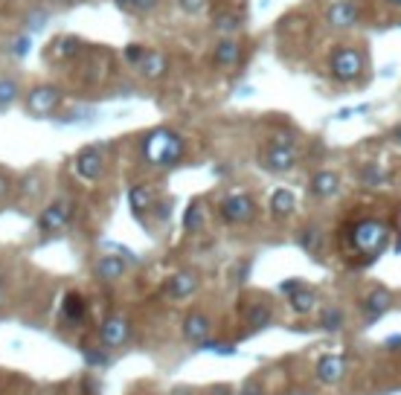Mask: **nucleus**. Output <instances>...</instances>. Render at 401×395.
Returning a JSON list of instances; mask_svg holds the SVG:
<instances>
[{
  "label": "nucleus",
  "mask_w": 401,
  "mask_h": 395,
  "mask_svg": "<svg viewBox=\"0 0 401 395\" xmlns=\"http://www.w3.org/2000/svg\"><path fill=\"white\" fill-rule=\"evenodd\" d=\"M387 236H390L387 224H381V221H375V218L355 221V224L349 227V241L355 247V253L367 256V259H375V253H381V247L387 244Z\"/></svg>",
  "instance_id": "1"
},
{
  "label": "nucleus",
  "mask_w": 401,
  "mask_h": 395,
  "mask_svg": "<svg viewBox=\"0 0 401 395\" xmlns=\"http://www.w3.org/2000/svg\"><path fill=\"white\" fill-rule=\"evenodd\" d=\"M184 152H186V143L175 131H166V128L149 134V140H145V157L154 166H178Z\"/></svg>",
  "instance_id": "2"
},
{
  "label": "nucleus",
  "mask_w": 401,
  "mask_h": 395,
  "mask_svg": "<svg viewBox=\"0 0 401 395\" xmlns=\"http://www.w3.org/2000/svg\"><path fill=\"white\" fill-rule=\"evenodd\" d=\"M329 70L337 82H358L363 76V53L358 47H335Z\"/></svg>",
  "instance_id": "3"
},
{
  "label": "nucleus",
  "mask_w": 401,
  "mask_h": 395,
  "mask_svg": "<svg viewBox=\"0 0 401 395\" xmlns=\"http://www.w3.org/2000/svg\"><path fill=\"white\" fill-rule=\"evenodd\" d=\"M58 105H62V91H58L56 84H35V88L23 96V108L38 119L53 117Z\"/></svg>",
  "instance_id": "4"
},
{
  "label": "nucleus",
  "mask_w": 401,
  "mask_h": 395,
  "mask_svg": "<svg viewBox=\"0 0 401 395\" xmlns=\"http://www.w3.org/2000/svg\"><path fill=\"white\" fill-rule=\"evenodd\" d=\"M73 169L84 183H99L105 178V157H102V148L99 145H88L82 148L73 160Z\"/></svg>",
  "instance_id": "5"
},
{
  "label": "nucleus",
  "mask_w": 401,
  "mask_h": 395,
  "mask_svg": "<svg viewBox=\"0 0 401 395\" xmlns=\"http://www.w3.org/2000/svg\"><path fill=\"white\" fill-rule=\"evenodd\" d=\"M70 213H73V204L67 201V198H56L53 204H47L44 206V213L38 215V230L44 232H62L67 224H70Z\"/></svg>",
  "instance_id": "6"
},
{
  "label": "nucleus",
  "mask_w": 401,
  "mask_h": 395,
  "mask_svg": "<svg viewBox=\"0 0 401 395\" xmlns=\"http://www.w3.org/2000/svg\"><path fill=\"white\" fill-rule=\"evenodd\" d=\"M253 215H256V204H253V198L245 192L227 195L221 201V218L227 224H247Z\"/></svg>",
  "instance_id": "7"
},
{
  "label": "nucleus",
  "mask_w": 401,
  "mask_h": 395,
  "mask_svg": "<svg viewBox=\"0 0 401 395\" xmlns=\"http://www.w3.org/2000/svg\"><path fill=\"white\" fill-rule=\"evenodd\" d=\"M358 18H361V6L355 0H332L329 9H326V21H329V27H335V29L355 27Z\"/></svg>",
  "instance_id": "8"
},
{
  "label": "nucleus",
  "mask_w": 401,
  "mask_h": 395,
  "mask_svg": "<svg viewBox=\"0 0 401 395\" xmlns=\"http://www.w3.org/2000/svg\"><path fill=\"white\" fill-rule=\"evenodd\" d=\"M99 337L108 349H119V346L131 337V323L125 317H108L99 326Z\"/></svg>",
  "instance_id": "9"
},
{
  "label": "nucleus",
  "mask_w": 401,
  "mask_h": 395,
  "mask_svg": "<svg viewBox=\"0 0 401 395\" xmlns=\"http://www.w3.org/2000/svg\"><path fill=\"white\" fill-rule=\"evenodd\" d=\"M125 259L123 256H117V253H108V256H99L93 262V276L99 279V282H117V279H123L125 276Z\"/></svg>",
  "instance_id": "10"
},
{
  "label": "nucleus",
  "mask_w": 401,
  "mask_h": 395,
  "mask_svg": "<svg viewBox=\"0 0 401 395\" xmlns=\"http://www.w3.org/2000/svg\"><path fill=\"white\" fill-rule=\"evenodd\" d=\"M166 70H169V58H166V53H160V49H145V56L140 58V64H137V73L145 82L163 79Z\"/></svg>",
  "instance_id": "11"
},
{
  "label": "nucleus",
  "mask_w": 401,
  "mask_h": 395,
  "mask_svg": "<svg viewBox=\"0 0 401 395\" xmlns=\"http://www.w3.org/2000/svg\"><path fill=\"white\" fill-rule=\"evenodd\" d=\"M212 64L218 70H233L241 64V44L233 41V38H224L218 41L215 49H212Z\"/></svg>",
  "instance_id": "12"
},
{
  "label": "nucleus",
  "mask_w": 401,
  "mask_h": 395,
  "mask_svg": "<svg viewBox=\"0 0 401 395\" xmlns=\"http://www.w3.org/2000/svg\"><path fill=\"white\" fill-rule=\"evenodd\" d=\"M265 166L271 169V171H291L297 166V154H294V148H279V145H271V148H265Z\"/></svg>",
  "instance_id": "13"
},
{
  "label": "nucleus",
  "mask_w": 401,
  "mask_h": 395,
  "mask_svg": "<svg viewBox=\"0 0 401 395\" xmlns=\"http://www.w3.org/2000/svg\"><path fill=\"white\" fill-rule=\"evenodd\" d=\"M88 53V47H84L79 38H67V35H62V38H56L50 44V49H47V56L50 58H58V61H73Z\"/></svg>",
  "instance_id": "14"
},
{
  "label": "nucleus",
  "mask_w": 401,
  "mask_h": 395,
  "mask_svg": "<svg viewBox=\"0 0 401 395\" xmlns=\"http://www.w3.org/2000/svg\"><path fill=\"white\" fill-rule=\"evenodd\" d=\"M210 331H212L210 317L201 314V311H192V314L184 320V337H186L189 343H204L206 337H210Z\"/></svg>",
  "instance_id": "15"
},
{
  "label": "nucleus",
  "mask_w": 401,
  "mask_h": 395,
  "mask_svg": "<svg viewBox=\"0 0 401 395\" xmlns=\"http://www.w3.org/2000/svg\"><path fill=\"white\" fill-rule=\"evenodd\" d=\"M198 288V276L195 274H175L172 279H166V296H172V300H186V296H192Z\"/></svg>",
  "instance_id": "16"
},
{
  "label": "nucleus",
  "mask_w": 401,
  "mask_h": 395,
  "mask_svg": "<svg viewBox=\"0 0 401 395\" xmlns=\"http://www.w3.org/2000/svg\"><path fill=\"white\" fill-rule=\"evenodd\" d=\"M343 375H346L343 357H323V361L317 363V378L323 381V384H337Z\"/></svg>",
  "instance_id": "17"
},
{
  "label": "nucleus",
  "mask_w": 401,
  "mask_h": 395,
  "mask_svg": "<svg viewBox=\"0 0 401 395\" xmlns=\"http://www.w3.org/2000/svg\"><path fill=\"white\" fill-rule=\"evenodd\" d=\"M340 187V178L335 175V171H317V175L311 178V192L317 198H332Z\"/></svg>",
  "instance_id": "18"
},
{
  "label": "nucleus",
  "mask_w": 401,
  "mask_h": 395,
  "mask_svg": "<svg viewBox=\"0 0 401 395\" xmlns=\"http://www.w3.org/2000/svg\"><path fill=\"white\" fill-rule=\"evenodd\" d=\"M271 209H274V215H291L297 209V198H294V192H288V189H276L274 195H271Z\"/></svg>",
  "instance_id": "19"
},
{
  "label": "nucleus",
  "mask_w": 401,
  "mask_h": 395,
  "mask_svg": "<svg viewBox=\"0 0 401 395\" xmlns=\"http://www.w3.org/2000/svg\"><path fill=\"white\" fill-rule=\"evenodd\" d=\"M84 314H88V302H84L82 294H67L64 296V317L70 320V323H79V320H84Z\"/></svg>",
  "instance_id": "20"
},
{
  "label": "nucleus",
  "mask_w": 401,
  "mask_h": 395,
  "mask_svg": "<svg viewBox=\"0 0 401 395\" xmlns=\"http://www.w3.org/2000/svg\"><path fill=\"white\" fill-rule=\"evenodd\" d=\"M21 84L18 79H12V76H0V108H9V105H15L18 99H21Z\"/></svg>",
  "instance_id": "21"
},
{
  "label": "nucleus",
  "mask_w": 401,
  "mask_h": 395,
  "mask_svg": "<svg viewBox=\"0 0 401 395\" xmlns=\"http://www.w3.org/2000/svg\"><path fill=\"white\" fill-rule=\"evenodd\" d=\"M128 201H131V209L134 213H149V209L154 206V195H151V189L149 187H134L131 189V195H128Z\"/></svg>",
  "instance_id": "22"
},
{
  "label": "nucleus",
  "mask_w": 401,
  "mask_h": 395,
  "mask_svg": "<svg viewBox=\"0 0 401 395\" xmlns=\"http://www.w3.org/2000/svg\"><path fill=\"white\" fill-rule=\"evenodd\" d=\"M314 302H317V294H314L311 288H306V285H300L294 294H291V308H294V311L308 314L314 308Z\"/></svg>",
  "instance_id": "23"
},
{
  "label": "nucleus",
  "mask_w": 401,
  "mask_h": 395,
  "mask_svg": "<svg viewBox=\"0 0 401 395\" xmlns=\"http://www.w3.org/2000/svg\"><path fill=\"white\" fill-rule=\"evenodd\" d=\"M390 302H393V296L387 294V291H375V294L367 296V314L375 320L378 314H384L387 308H390Z\"/></svg>",
  "instance_id": "24"
},
{
  "label": "nucleus",
  "mask_w": 401,
  "mask_h": 395,
  "mask_svg": "<svg viewBox=\"0 0 401 395\" xmlns=\"http://www.w3.org/2000/svg\"><path fill=\"white\" fill-rule=\"evenodd\" d=\"M271 323V308H267L265 302H256L247 311V326H253V328H262V326H267Z\"/></svg>",
  "instance_id": "25"
},
{
  "label": "nucleus",
  "mask_w": 401,
  "mask_h": 395,
  "mask_svg": "<svg viewBox=\"0 0 401 395\" xmlns=\"http://www.w3.org/2000/svg\"><path fill=\"white\" fill-rule=\"evenodd\" d=\"M201 227H204V209H201V204H192L184 215V230L186 232H201Z\"/></svg>",
  "instance_id": "26"
},
{
  "label": "nucleus",
  "mask_w": 401,
  "mask_h": 395,
  "mask_svg": "<svg viewBox=\"0 0 401 395\" xmlns=\"http://www.w3.org/2000/svg\"><path fill=\"white\" fill-rule=\"evenodd\" d=\"M21 192H23V198H27V201H32V198L41 192V171L38 169L29 171V175L21 180Z\"/></svg>",
  "instance_id": "27"
},
{
  "label": "nucleus",
  "mask_w": 401,
  "mask_h": 395,
  "mask_svg": "<svg viewBox=\"0 0 401 395\" xmlns=\"http://www.w3.org/2000/svg\"><path fill=\"white\" fill-rule=\"evenodd\" d=\"M215 29L224 32V35H233L239 29V18H233V15H215Z\"/></svg>",
  "instance_id": "28"
},
{
  "label": "nucleus",
  "mask_w": 401,
  "mask_h": 395,
  "mask_svg": "<svg viewBox=\"0 0 401 395\" xmlns=\"http://www.w3.org/2000/svg\"><path fill=\"white\" fill-rule=\"evenodd\" d=\"M343 323V314L337 311V308H326L323 311V328H340Z\"/></svg>",
  "instance_id": "29"
},
{
  "label": "nucleus",
  "mask_w": 401,
  "mask_h": 395,
  "mask_svg": "<svg viewBox=\"0 0 401 395\" xmlns=\"http://www.w3.org/2000/svg\"><path fill=\"white\" fill-rule=\"evenodd\" d=\"M180 12H186V15H201L206 9V0H178Z\"/></svg>",
  "instance_id": "30"
},
{
  "label": "nucleus",
  "mask_w": 401,
  "mask_h": 395,
  "mask_svg": "<svg viewBox=\"0 0 401 395\" xmlns=\"http://www.w3.org/2000/svg\"><path fill=\"white\" fill-rule=\"evenodd\" d=\"M145 49H149V47H143V44H128V47H125V61L137 67V64H140V58L145 56Z\"/></svg>",
  "instance_id": "31"
},
{
  "label": "nucleus",
  "mask_w": 401,
  "mask_h": 395,
  "mask_svg": "<svg viewBox=\"0 0 401 395\" xmlns=\"http://www.w3.org/2000/svg\"><path fill=\"white\" fill-rule=\"evenodd\" d=\"M12 189H15V187H12V175L0 169V204L9 201V198H12Z\"/></svg>",
  "instance_id": "32"
},
{
  "label": "nucleus",
  "mask_w": 401,
  "mask_h": 395,
  "mask_svg": "<svg viewBox=\"0 0 401 395\" xmlns=\"http://www.w3.org/2000/svg\"><path fill=\"white\" fill-rule=\"evenodd\" d=\"M157 6H160V0H134L131 12H137V15H149V12H154Z\"/></svg>",
  "instance_id": "33"
},
{
  "label": "nucleus",
  "mask_w": 401,
  "mask_h": 395,
  "mask_svg": "<svg viewBox=\"0 0 401 395\" xmlns=\"http://www.w3.org/2000/svg\"><path fill=\"white\" fill-rule=\"evenodd\" d=\"M239 395H262V387L256 384V378H250V381H247V384H245V387H241V390H239Z\"/></svg>",
  "instance_id": "34"
},
{
  "label": "nucleus",
  "mask_w": 401,
  "mask_h": 395,
  "mask_svg": "<svg viewBox=\"0 0 401 395\" xmlns=\"http://www.w3.org/2000/svg\"><path fill=\"white\" fill-rule=\"evenodd\" d=\"M114 6H117V9H123V12H131L134 0H114Z\"/></svg>",
  "instance_id": "35"
},
{
  "label": "nucleus",
  "mask_w": 401,
  "mask_h": 395,
  "mask_svg": "<svg viewBox=\"0 0 401 395\" xmlns=\"http://www.w3.org/2000/svg\"><path fill=\"white\" fill-rule=\"evenodd\" d=\"M56 3H67V6H73V3H79V0H56Z\"/></svg>",
  "instance_id": "36"
},
{
  "label": "nucleus",
  "mask_w": 401,
  "mask_h": 395,
  "mask_svg": "<svg viewBox=\"0 0 401 395\" xmlns=\"http://www.w3.org/2000/svg\"><path fill=\"white\" fill-rule=\"evenodd\" d=\"M387 3H390V6H398V9H401V0H387Z\"/></svg>",
  "instance_id": "37"
},
{
  "label": "nucleus",
  "mask_w": 401,
  "mask_h": 395,
  "mask_svg": "<svg viewBox=\"0 0 401 395\" xmlns=\"http://www.w3.org/2000/svg\"><path fill=\"white\" fill-rule=\"evenodd\" d=\"M393 134H396V140H398V143H401V125H398V128H396V131H393Z\"/></svg>",
  "instance_id": "38"
},
{
  "label": "nucleus",
  "mask_w": 401,
  "mask_h": 395,
  "mask_svg": "<svg viewBox=\"0 0 401 395\" xmlns=\"http://www.w3.org/2000/svg\"><path fill=\"white\" fill-rule=\"evenodd\" d=\"M3 300H6V294H3V288H0V305H3Z\"/></svg>",
  "instance_id": "39"
}]
</instances>
